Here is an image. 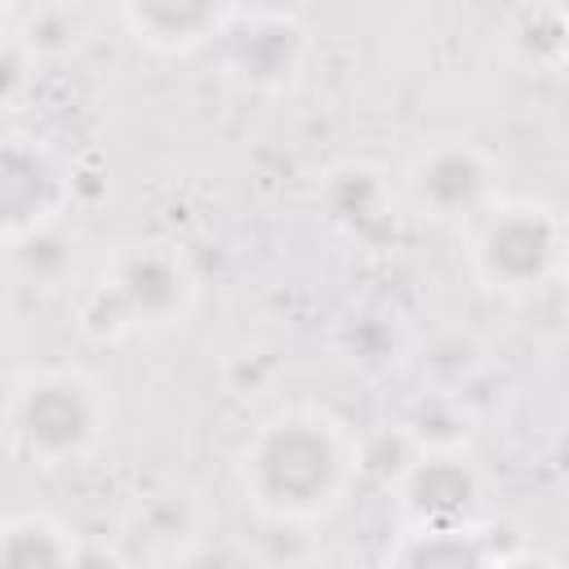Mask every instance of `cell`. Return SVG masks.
I'll list each match as a JSON object with an SVG mask.
<instances>
[{"mask_svg": "<svg viewBox=\"0 0 569 569\" xmlns=\"http://www.w3.org/2000/svg\"><path fill=\"white\" fill-rule=\"evenodd\" d=\"M231 476L258 520L316 529L356 493L365 476V436L329 405L289 400L244 431Z\"/></svg>", "mask_w": 569, "mask_h": 569, "instance_id": "obj_1", "label": "cell"}, {"mask_svg": "<svg viewBox=\"0 0 569 569\" xmlns=\"http://www.w3.org/2000/svg\"><path fill=\"white\" fill-rule=\"evenodd\" d=\"M200 298V271L178 240H133L111 249L76 289V329L93 347L178 329Z\"/></svg>", "mask_w": 569, "mask_h": 569, "instance_id": "obj_2", "label": "cell"}, {"mask_svg": "<svg viewBox=\"0 0 569 569\" xmlns=\"http://www.w3.org/2000/svg\"><path fill=\"white\" fill-rule=\"evenodd\" d=\"M116 427V400L84 365L22 369L0 396V436L13 458L40 471L89 462Z\"/></svg>", "mask_w": 569, "mask_h": 569, "instance_id": "obj_3", "label": "cell"}, {"mask_svg": "<svg viewBox=\"0 0 569 569\" xmlns=\"http://www.w3.org/2000/svg\"><path fill=\"white\" fill-rule=\"evenodd\" d=\"M565 218L533 196H493L462 222V253L471 280L493 298H538L565 276Z\"/></svg>", "mask_w": 569, "mask_h": 569, "instance_id": "obj_4", "label": "cell"}, {"mask_svg": "<svg viewBox=\"0 0 569 569\" xmlns=\"http://www.w3.org/2000/svg\"><path fill=\"white\" fill-rule=\"evenodd\" d=\"M498 191V160L467 133L422 138L396 173L400 209L440 227H462Z\"/></svg>", "mask_w": 569, "mask_h": 569, "instance_id": "obj_5", "label": "cell"}, {"mask_svg": "<svg viewBox=\"0 0 569 569\" xmlns=\"http://www.w3.org/2000/svg\"><path fill=\"white\" fill-rule=\"evenodd\" d=\"M71 200V160L40 133L0 129V249L62 222Z\"/></svg>", "mask_w": 569, "mask_h": 569, "instance_id": "obj_6", "label": "cell"}, {"mask_svg": "<svg viewBox=\"0 0 569 569\" xmlns=\"http://www.w3.org/2000/svg\"><path fill=\"white\" fill-rule=\"evenodd\" d=\"M213 53H218V71L231 84L253 93H280L298 84L311 53V36L284 9H249V13L236 9L227 27L213 36Z\"/></svg>", "mask_w": 569, "mask_h": 569, "instance_id": "obj_7", "label": "cell"}, {"mask_svg": "<svg viewBox=\"0 0 569 569\" xmlns=\"http://www.w3.org/2000/svg\"><path fill=\"white\" fill-rule=\"evenodd\" d=\"M396 507L405 529L476 525L485 511V476L462 445H413L396 471Z\"/></svg>", "mask_w": 569, "mask_h": 569, "instance_id": "obj_8", "label": "cell"}, {"mask_svg": "<svg viewBox=\"0 0 569 569\" xmlns=\"http://www.w3.org/2000/svg\"><path fill=\"white\" fill-rule=\"evenodd\" d=\"M316 204H320L325 222L360 249L391 240L396 222L405 218L400 196H396V178H387V169H378L369 160L333 164L316 187Z\"/></svg>", "mask_w": 569, "mask_h": 569, "instance_id": "obj_9", "label": "cell"}, {"mask_svg": "<svg viewBox=\"0 0 569 569\" xmlns=\"http://www.w3.org/2000/svg\"><path fill=\"white\" fill-rule=\"evenodd\" d=\"M116 560H191L204 542V507L187 489L138 493L120 516Z\"/></svg>", "mask_w": 569, "mask_h": 569, "instance_id": "obj_10", "label": "cell"}, {"mask_svg": "<svg viewBox=\"0 0 569 569\" xmlns=\"http://www.w3.org/2000/svg\"><path fill=\"white\" fill-rule=\"evenodd\" d=\"M116 9L133 44L160 58H191L213 44L236 0H116Z\"/></svg>", "mask_w": 569, "mask_h": 569, "instance_id": "obj_11", "label": "cell"}, {"mask_svg": "<svg viewBox=\"0 0 569 569\" xmlns=\"http://www.w3.org/2000/svg\"><path fill=\"white\" fill-rule=\"evenodd\" d=\"M507 62L529 76H556L565 67V9L560 0H525L498 31Z\"/></svg>", "mask_w": 569, "mask_h": 569, "instance_id": "obj_12", "label": "cell"}, {"mask_svg": "<svg viewBox=\"0 0 569 569\" xmlns=\"http://www.w3.org/2000/svg\"><path fill=\"white\" fill-rule=\"evenodd\" d=\"M84 560L80 533L53 511H13L0 520V565H76Z\"/></svg>", "mask_w": 569, "mask_h": 569, "instance_id": "obj_13", "label": "cell"}, {"mask_svg": "<svg viewBox=\"0 0 569 569\" xmlns=\"http://www.w3.org/2000/svg\"><path fill=\"white\" fill-rule=\"evenodd\" d=\"M13 36L31 53V62L44 67V62L71 58L84 44V22H80V13L71 4H40L36 13L13 22Z\"/></svg>", "mask_w": 569, "mask_h": 569, "instance_id": "obj_14", "label": "cell"}, {"mask_svg": "<svg viewBox=\"0 0 569 569\" xmlns=\"http://www.w3.org/2000/svg\"><path fill=\"white\" fill-rule=\"evenodd\" d=\"M31 80H36L31 53L18 44V36H4L0 40V111L18 107L27 98V89H31Z\"/></svg>", "mask_w": 569, "mask_h": 569, "instance_id": "obj_15", "label": "cell"}, {"mask_svg": "<svg viewBox=\"0 0 569 569\" xmlns=\"http://www.w3.org/2000/svg\"><path fill=\"white\" fill-rule=\"evenodd\" d=\"M13 22H18V18H13V9L0 0V40H4V36H13Z\"/></svg>", "mask_w": 569, "mask_h": 569, "instance_id": "obj_16", "label": "cell"}]
</instances>
